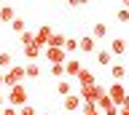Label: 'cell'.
Listing matches in <instances>:
<instances>
[{
  "instance_id": "cell-26",
  "label": "cell",
  "mask_w": 129,
  "mask_h": 115,
  "mask_svg": "<svg viewBox=\"0 0 129 115\" xmlns=\"http://www.w3.org/2000/svg\"><path fill=\"white\" fill-rule=\"evenodd\" d=\"M81 112L83 115H100V110H97L94 104H81Z\"/></svg>"
},
{
  "instance_id": "cell-25",
  "label": "cell",
  "mask_w": 129,
  "mask_h": 115,
  "mask_svg": "<svg viewBox=\"0 0 129 115\" xmlns=\"http://www.w3.org/2000/svg\"><path fill=\"white\" fill-rule=\"evenodd\" d=\"M16 115H38V110H35L32 104H24V107H19V110H16Z\"/></svg>"
},
{
  "instance_id": "cell-31",
  "label": "cell",
  "mask_w": 129,
  "mask_h": 115,
  "mask_svg": "<svg viewBox=\"0 0 129 115\" xmlns=\"http://www.w3.org/2000/svg\"><path fill=\"white\" fill-rule=\"evenodd\" d=\"M38 115H48V112H38Z\"/></svg>"
},
{
  "instance_id": "cell-19",
  "label": "cell",
  "mask_w": 129,
  "mask_h": 115,
  "mask_svg": "<svg viewBox=\"0 0 129 115\" xmlns=\"http://www.w3.org/2000/svg\"><path fill=\"white\" fill-rule=\"evenodd\" d=\"M19 40H22V46L27 48V46H35V35H32L30 30H24V32L19 35Z\"/></svg>"
},
{
  "instance_id": "cell-16",
  "label": "cell",
  "mask_w": 129,
  "mask_h": 115,
  "mask_svg": "<svg viewBox=\"0 0 129 115\" xmlns=\"http://www.w3.org/2000/svg\"><path fill=\"white\" fill-rule=\"evenodd\" d=\"M8 67H14V56L8 51H0V72H6Z\"/></svg>"
},
{
  "instance_id": "cell-17",
  "label": "cell",
  "mask_w": 129,
  "mask_h": 115,
  "mask_svg": "<svg viewBox=\"0 0 129 115\" xmlns=\"http://www.w3.org/2000/svg\"><path fill=\"white\" fill-rule=\"evenodd\" d=\"M62 51H64V54H73V51H78V38H64Z\"/></svg>"
},
{
  "instance_id": "cell-10",
  "label": "cell",
  "mask_w": 129,
  "mask_h": 115,
  "mask_svg": "<svg viewBox=\"0 0 129 115\" xmlns=\"http://www.w3.org/2000/svg\"><path fill=\"white\" fill-rule=\"evenodd\" d=\"M56 94H59V96H67V94H75V83L73 80H67V78H62V80L56 83Z\"/></svg>"
},
{
  "instance_id": "cell-27",
  "label": "cell",
  "mask_w": 129,
  "mask_h": 115,
  "mask_svg": "<svg viewBox=\"0 0 129 115\" xmlns=\"http://www.w3.org/2000/svg\"><path fill=\"white\" fill-rule=\"evenodd\" d=\"M0 115H16V110H14V107H8V104H6L3 110H0Z\"/></svg>"
},
{
  "instance_id": "cell-8",
  "label": "cell",
  "mask_w": 129,
  "mask_h": 115,
  "mask_svg": "<svg viewBox=\"0 0 129 115\" xmlns=\"http://www.w3.org/2000/svg\"><path fill=\"white\" fill-rule=\"evenodd\" d=\"M81 70H83V64H81L78 59H67V62H64V78H67V80H70V78H75Z\"/></svg>"
},
{
  "instance_id": "cell-2",
  "label": "cell",
  "mask_w": 129,
  "mask_h": 115,
  "mask_svg": "<svg viewBox=\"0 0 129 115\" xmlns=\"http://www.w3.org/2000/svg\"><path fill=\"white\" fill-rule=\"evenodd\" d=\"M108 99H110L116 107H126V86L124 83H110L108 88H105Z\"/></svg>"
},
{
  "instance_id": "cell-24",
  "label": "cell",
  "mask_w": 129,
  "mask_h": 115,
  "mask_svg": "<svg viewBox=\"0 0 129 115\" xmlns=\"http://www.w3.org/2000/svg\"><path fill=\"white\" fill-rule=\"evenodd\" d=\"M48 70H51V75H54V78H59V80L64 78V64H51Z\"/></svg>"
},
{
  "instance_id": "cell-23",
  "label": "cell",
  "mask_w": 129,
  "mask_h": 115,
  "mask_svg": "<svg viewBox=\"0 0 129 115\" xmlns=\"http://www.w3.org/2000/svg\"><path fill=\"white\" fill-rule=\"evenodd\" d=\"M11 30H14V32H19V35H22L24 30H27V22H24V19H19V16H16L14 22H11Z\"/></svg>"
},
{
  "instance_id": "cell-11",
  "label": "cell",
  "mask_w": 129,
  "mask_h": 115,
  "mask_svg": "<svg viewBox=\"0 0 129 115\" xmlns=\"http://www.w3.org/2000/svg\"><path fill=\"white\" fill-rule=\"evenodd\" d=\"M62 110H67V112L81 110V99H78V94H67V96L62 99Z\"/></svg>"
},
{
  "instance_id": "cell-20",
  "label": "cell",
  "mask_w": 129,
  "mask_h": 115,
  "mask_svg": "<svg viewBox=\"0 0 129 115\" xmlns=\"http://www.w3.org/2000/svg\"><path fill=\"white\" fill-rule=\"evenodd\" d=\"M40 54H43V51H40L38 46H27V48H24V56L30 59V62H35V59H38Z\"/></svg>"
},
{
  "instance_id": "cell-14",
  "label": "cell",
  "mask_w": 129,
  "mask_h": 115,
  "mask_svg": "<svg viewBox=\"0 0 129 115\" xmlns=\"http://www.w3.org/2000/svg\"><path fill=\"white\" fill-rule=\"evenodd\" d=\"M108 51H110V56H113V54H118V56H121V54L126 51V40H124V38H116V40L110 43V48H108Z\"/></svg>"
},
{
  "instance_id": "cell-4",
  "label": "cell",
  "mask_w": 129,
  "mask_h": 115,
  "mask_svg": "<svg viewBox=\"0 0 129 115\" xmlns=\"http://www.w3.org/2000/svg\"><path fill=\"white\" fill-rule=\"evenodd\" d=\"M22 80H24V67H8L6 75H3V86H8V88L19 86Z\"/></svg>"
},
{
  "instance_id": "cell-6",
  "label": "cell",
  "mask_w": 129,
  "mask_h": 115,
  "mask_svg": "<svg viewBox=\"0 0 129 115\" xmlns=\"http://www.w3.org/2000/svg\"><path fill=\"white\" fill-rule=\"evenodd\" d=\"M32 35H35V46L43 51V48H46V43H48V38L54 35V30H51V24H40L38 32H32Z\"/></svg>"
},
{
  "instance_id": "cell-9",
  "label": "cell",
  "mask_w": 129,
  "mask_h": 115,
  "mask_svg": "<svg viewBox=\"0 0 129 115\" xmlns=\"http://www.w3.org/2000/svg\"><path fill=\"white\" fill-rule=\"evenodd\" d=\"M78 51H83V54H91V51H97V40L91 38V35H83V38H78Z\"/></svg>"
},
{
  "instance_id": "cell-18",
  "label": "cell",
  "mask_w": 129,
  "mask_h": 115,
  "mask_svg": "<svg viewBox=\"0 0 129 115\" xmlns=\"http://www.w3.org/2000/svg\"><path fill=\"white\" fill-rule=\"evenodd\" d=\"M0 19H3V22H8V24H11V22H14V19H16L14 8H11V6H3V8H0Z\"/></svg>"
},
{
  "instance_id": "cell-21",
  "label": "cell",
  "mask_w": 129,
  "mask_h": 115,
  "mask_svg": "<svg viewBox=\"0 0 129 115\" xmlns=\"http://www.w3.org/2000/svg\"><path fill=\"white\" fill-rule=\"evenodd\" d=\"M38 75H40V67L35 62H30V64L24 67V78H38Z\"/></svg>"
},
{
  "instance_id": "cell-22",
  "label": "cell",
  "mask_w": 129,
  "mask_h": 115,
  "mask_svg": "<svg viewBox=\"0 0 129 115\" xmlns=\"http://www.w3.org/2000/svg\"><path fill=\"white\" fill-rule=\"evenodd\" d=\"M105 35H108V27L105 24H94L91 27V38H94V40H100V38H105Z\"/></svg>"
},
{
  "instance_id": "cell-28",
  "label": "cell",
  "mask_w": 129,
  "mask_h": 115,
  "mask_svg": "<svg viewBox=\"0 0 129 115\" xmlns=\"http://www.w3.org/2000/svg\"><path fill=\"white\" fill-rule=\"evenodd\" d=\"M129 19V14H126V8H118V22H126Z\"/></svg>"
},
{
  "instance_id": "cell-13",
  "label": "cell",
  "mask_w": 129,
  "mask_h": 115,
  "mask_svg": "<svg viewBox=\"0 0 129 115\" xmlns=\"http://www.w3.org/2000/svg\"><path fill=\"white\" fill-rule=\"evenodd\" d=\"M97 64H100V67H110L113 64V56H110V51H108V48L97 51Z\"/></svg>"
},
{
  "instance_id": "cell-3",
  "label": "cell",
  "mask_w": 129,
  "mask_h": 115,
  "mask_svg": "<svg viewBox=\"0 0 129 115\" xmlns=\"http://www.w3.org/2000/svg\"><path fill=\"white\" fill-rule=\"evenodd\" d=\"M75 94H78L81 104H94L100 96H105V88L100 86V83H94V86H89V88H78Z\"/></svg>"
},
{
  "instance_id": "cell-30",
  "label": "cell",
  "mask_w": 129,
  "mask_h": 115,
  "mask_svg": "<svg viewBox=\"0 0 129 115\" xmlns=\"http://www.w3.org/2000/svg\"><path fill=\"white\" fill-rule=\"evenodd\" d=\"M3 107H6V96H3V94H0V110H3Z\"/></svg>"
},
{
  "instance_id": "cell-15",
  "label": "cell",
  "mask_w": 129,
  "mask_h": 115,
  "mask_svg": "<svg viewBox=\"0 0 129 115\" xmlns=\"http://www.w3.org/2000/svg\"><path fill=\"white\" fill-rule=\"evenodd\" d=\"M62 46H64V35L62 32H54L48 38V43H46V48H62Z\"/></svg>"
},
{
  "instance_id": "cell-7",
  "label": "cell",
  "mask_w": 129,
  "mask_h": 115,
  "mask_svg": "<svg viewBox=\"0 0 129 115\" xmlns=\"http://www.w3.org/2000/svg\"><path fill=\"white\" fill-rule=\"evenodd\" d=\"M43 56L51 62V64H64L67 62V54L62 48H43Z\"/></svg>"
},
{
  "instance_id": "cell-1",
  "label": "cell",
  "mask_w": 129,
  "mask_h": 115,
  "mask_svg": "<svg viewBox=\"0 0 129 115\" xmlns=\"http://www.w3.org/2000/svg\"><path fill=\"white\" fill-rule=\"evenodd\" d=\"M6 104L14 107V110H19V107L27 104V86H14V88H8V96H6Z\"/></svg>"
},
{
  "instance_id": "cell-12",
  "label": "cell",
  "mask_w": 129,
  "mask_h": 115,
  "mask_svg": "<svg viewBox=\"0 0 129 115\" xmlns=\"http://www.w3.org/2000/svg\"><path fill=\"white\" fill-rule=\"evenodd\" d=\"M110 75L116 78V83H124V78H126V64H110Z\"/></svg>"
},
{
  "instance_id": "cell-5",
  "label": "cell",
  "mask_w": 129,
  "mask_h": 115,
  "mask_svg": "<svg viewBox=\"0 0 129 115\" xmlns=\"http://www.w3.org/2000/svg\"><path fill=\"white\" fill-rule=\"evenodd\" d=\"M94 83H97V75L91 72L89 67H83V70L75 75V91L78 88H89V86H94Z\"/></svg>"
},
{
  "instance_id": "cell-29",
  "label": "cell",
  "mask_w": 129,
  "mask_h": 115,
  "mask_svg": "<svg viewBox=\"0 0 129 115\" xmlns=\"http://www.w3.org/2000/svg\"><path fill=\"white\" fill-rule=\"evenodd\" d=\"M118 115H129V110L126 107H118Z\"/></svg>"
}]
</instances>
